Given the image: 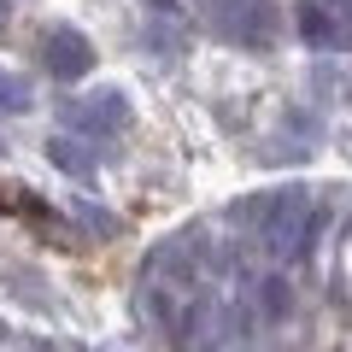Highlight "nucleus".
Returning <instances> with one entry per match:
<instances>
[{"label": "nucleus", "mask_w": 352, "mask_h": 352, "mask_svg": "<svg viewBox=\"0 0 352 352\" xmlns=\"http://www.w3.org/2000/svg\"><path fill=\"white\" fill-rule=\"evenodd\" d=\"M41 53H47V71L59 76V82H76V76H88V65H94V47H88L76 30H47Z\"/></svg>", "instance_id": "nucleus-3"}, {"label": "nucleus", "mask_w": 352, "mask_h": 352, "mask_svg": "<svg viewBox=\"0 0 352 352\" xmlns=\"http://www.w3.org/2000/svg\"><path fill=\"white\" fill-rule=\"evenodd\" d=\"M264 311H270V317L288 311V282H282V276H264Z\"/></svg>", "instance_id": "nucleus-9"}, {"label": "nucleus", "mask_w": 352, "mask_h": 352, "mask_svg": "<svg viewBox=\"0 0 352 352\" xmlns=\"http://www.w3.org/2000/svg\"><path fill=\"white\" fill-rule=\"evenodd\" d=\"M30 106H36V94H30V82L18 71H0V118H24Z\"/></svg>", "instance_id": "nucleus-8"}, {"label": "nucleus", "mask_w": 352, "mask_h": 352, "mask_svg": "<svg viewBox=\"0 0 352 352\" xmlns=\"http://www.w3.org/2000/svg\"><path fill=\"white\" fill-rule=\"evenodd\" d=\"M153 6H159V12H170V6H176V0H153Z\"/></svg>", "instance_id": "nucleus-10"}, {"label": "nucleus", "mask_w": 352, "mask_h": 352, "mask_svg": "<svg viewBox=\"0 0 352 352\" xmlns=\"http://www.w3.org/2000/svg\"><path fill=\"white\" fill-rule=\"evenodd\" d=\"M223 24L235 30V41H247V47H270V36H276V12H270V0H235Z\"/></svg>", "instance_id": "nucleus-5"}, {"label": "nucleus", "mask_w": 352, "mask_h": 352, "mask_svg": "<svg viewBox=\"0 0 352 352\" xmlns=\"http://www.w3.org/2000/svg\"><path fill=\"white\" fill-rule=\"evenodd\" d=\"M65 112H71L76 124H88L94 135H106V129H124V124H129V100H124V88H94L88 100L65 106Z\"/></svg>", "instance_id": "nucleus-4"}, {"label": "nucleus", "mask_w": 352, "mask_h": 352, "mask_svg": "<svg viewBox=\"0 0 352 352\" xmlns=\"http://www.w3.org/2000/svg\"><path fill=\"white\" fill-rule=\"evenodd\" d=\"M206 352H217V346H206Z\"/></svg>", "instance_id": "nucleus-12"}, {"label": "nucleus", "mask_w": 352, "mask_h": 352, "mask_svg": "<svg viewBox=\"0 0 352 352\" xmlns=\"http://www.w3.org/2000/svg\"><path fill=\"white\" fill-rule=\"evenodd\" d=\"M141 311L170 335H194L200 317V270H194V241L188 229L164 247H153L147 270H141Z\"/></svg>", "instance_id": "nucleus-1"}, {"label": "nucleus", "mask_w": 352, "mask_h": 352, "mask_svg": "<svg viewBox=\"0 0 352 352\" xmlns=\"http://www.w3.org/2000/svg\"><path fill=\"white\" fill-rule=\"evenodd\" d=\"M0 18H6V0H0Z\"/></svg>", "instance_id": "nucleus-11"}, {"label": "nucleus", "mask_w": 352, "mask_h": 352, "mask_svg": "<svg viewBox=\"0 0 352 352\" xmlns=\"http://www.w3.org/2000/svg\"><path fill=\"white\" fill-rule=\"evenodd\" d=\"M252 217H258V235H264V247L276 252V258H300V252L311 247V235H317V206L305 200L300 188H282L276 200L252 206Z\"/></svg>", "instance_id": "nucleus-2"}, {"label": "nucleus", "mask_w": 352, "mask_h": 352, "mask_svg": "<svg viewBox=\"0 0 352 352\" xmlns=\"http://www.w3.org/2000/svg\"><path fill=\"white\" fill-rule=\"evenodd\" d=\"M41 153H47V164H59V170L76 176V182L94 176V153H88L82 141H71V135H47V141H41Z\"/></svg>", "instance_id": "nucleus-6"}, {"label": "nucleus", "mask_w": 352, "mask_h": 352, "mask_svg": "<svg viewBox=\"0 0 352 352\" xmlns=\"http://www.w3.org/2000/svg\"><path fill=\"white\" fill-rule=\"evenodd\" d=\"M300 30H305L311 47H335L340 41V24H335V12H323V0H305L300 6Z\"/></svg>", "instance_id": "nucleus-7"}]
</instances>
